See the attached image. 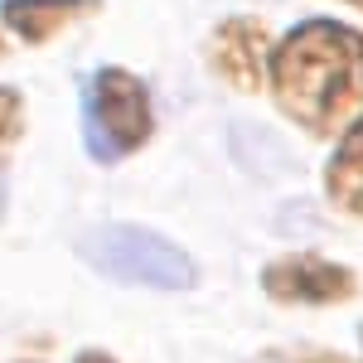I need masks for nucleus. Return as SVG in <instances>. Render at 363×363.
<instances>
[{
  "label": "nucleus",
  "mask_w": 363,
  "mask_h": 363,
  "mask_svg": "<svg viewBox=\"0 0 363 363\" xmlns=\"http://www.w3.org/2000/svg\"><path fill=\"white\" fill-rule=\"evenodd\" d=\"M281 107L315 136H349L363 121V39L335 20L296 25L272 49Z\"/></svg>",
  "instance_id": "1"
},
{
  "label": "nucleus",
  "mask_w": 363,
  "mask_h": 363,
  "mask_svg": "<svg viewBox=\"0 0 363 363\" xmlns=\"http://www.w3.org/2000/svg\"><path fill=\"white\" fill-rule=\"evenodd\" d=\"M155 131V116H150V92L140 78L121 73V68H102L92 83H87V102H83V136L92 160L112 165L121 155L140 150Z\"/></svg>",
  "instance_id": "2"
},
{
  "label": "nucleus",
  "mask_w": 363,
  "mask_h": 363,
  "mask_svg": "<svg viewBox=\"0 0 363 363\" xmlns=\"http://www.w3.org/2000/svg\"><path fill=\"white\" fill-rule=\"evenodd\" d=\"M83 257L126 286H150V291L194 286V262L145 228H97L92 238H83Z\"/></svg>",
  "instance_id": "3"
},
{
  "label": "nucleus",
  "mask_w": 363,
  "mask_h": 363,
  "mask_svg": "<svg viewBox=\"0 0 363 363\" xmlns=\"http://www.w3.org/2000/svg\"><path fill=\"white\" fill-rule=\"evenodd\" d=\"M262 286L291 306H335L344 296H354V277L325 257H281L262 272Z\"/></svg>",
  "instance_id": "4"
},
{
  "label": "nucleus",
  "mask_w": 363,
  "mask_h": 363,
  "mask_svg": "<svg viewBox=\"0 0 363 363\" xmlns=\"http://www.w3.org/2000/svg\"><path fill=\"white\" fill-rule=\"evenodd\" d=\"M208 58H213V68L223 73L228 83L252 92V87H262L267 68H272V34L257 20H233V25H223L213 34Z\"/></svg>",
  "instance_id": "5"
},
{
  "label": "nucleus",
  "mask_w": 363,
  "mask_h": 363,
  "mask_svg": "<svg viewBox=\"0 0 363 363\" xmlns=\"http://www.w3.org/2000/svg\"><path fill=\"white\" fill-rule=\"evenodd\" d=\"M87 10H97V0H5L0 20L15 29L20 39H49L54 29L73 25Z\"/></svg>",
  "instance_id": "6"
},
{
  "label": "nucleus",
  "mask_w": 363,
  "mask_h": 363,
  "mask_svg": "<svg viewBox=\"0 0 363 363\" xmlns=\"http://www.w3.org/2000/svg\"><path fill=\"white\" fill-rule=\"evenodd\" d=\"M330 199L349 213H363V121L344 136V145L335 150L330 160Z\"/></svg>",
  "instance_id": "7"
},
{
  "label": "nucleus",
  "mask_w": 363,
  "mask_h": 363,
  "mask_svg": "<svg viewBox=\"0 0 363 363\" xmlns=\"http://www.w3.org/2000/svg\"><path fill=\"white\" fill-rule=\"evenodd\" d=\"M15 136H20V92L0 87V155H5V145Z\"/></svg>",
  "instance_id": "8"
},
{
  "label": "nucleus",
  "mask_w": 363,
  "mask_h": 363,
  "mask_svg": "<svg viewBox=\"0 0 363 363\" xmlns=\"http://www.w3.org/2000/svg\"><path fill=\"white\" fill-rule=\"evenodd\" d=\"M78 363H112V359H107V354H83Z\"/></svg>",
  "instance_id": "9"
},
{
  "label": "nucleus",
  "mask_w": 363,
  "mask_h": 363,
  "mask_svg": "<svg viewBox=\"0 0 363 363\" xmlns=\"http://www.w3.org/2000/svg\"><path fill=\"white\" fill-rule=\"evenodd\" d=\"M310 363H344V359H335V354H320V359H310Z\"/></svg>",
  "instance_id": "10"
},
{
  "label": "nucleus",
  "mask_w": 363,
  "mask_h": 363,
  "mask_svg": "<svg viewBox=\"0 0 363 363\" xmlns=\"http://www.w3.org/2000/svg\"><path fill=\"white\" fill-rule=\"evenodd\" d=\"M354 5H359V10H363V0H354Z\"/></svg>",
  "instance_id": "11"
}]
</instances>
